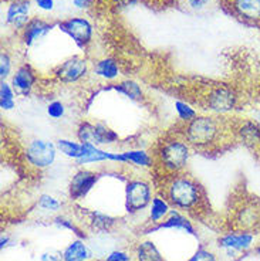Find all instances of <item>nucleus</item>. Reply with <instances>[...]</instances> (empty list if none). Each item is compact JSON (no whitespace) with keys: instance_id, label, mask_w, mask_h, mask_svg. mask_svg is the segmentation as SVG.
<instances>
[{"instance_id":"obj_33","label":"nucleus","mask_w":260,"mask_h":261,"mask_svg":"<svg viewBox=\"0 0 260 261\" xmlns=\"http://www.w3.org/2000/svg\"><path fill=\"white\" fill-rule=\"evenodd\" d=\"M131 257L125 251H121V250H114L111 251L107 255L105 261H130Z\"/></svg>"},{"instance_id":"obj_17","label":"nucleus","mask_w":260,"mask_h":261,"mask_svg":"<svg viewBox=\"0 0 260 261\" xmlns=\"http://www.w3.org/2000/svg\"><path fill=\"white\" fill-rule=\"evenodd\" d=\"M63 255L64 261H87L91 257V251L84 242L74 240L65 247Z\"/></svg>"},{"instance_id":"obj_29","label":"nucleus","mask_w":260,"mask_h":261,"mask_svg":"<svg viewBox=\"0 0 260 261\" xmlns=\"http://www.w3.org/2000/svg\"><path fill=\"white\" fill-rule=\"evenodd\" d=\"M47 115L53 119H60L65 115V105L61 101H52L47 105Z\"/></svg>"},{"instance_id":"obj_3","label":"nucleus","mask_w":260,"mask_h":261,"mask_svg":"<svg viewBox=\"0 0 260 261\" xmlns=\"http://www.w3.org/2000/svg\"><path fill=\"white\" fill-rule=\"evenodd\" d=\"M156 156L162 169L171 175H178L188 163L191 156V145L186 142V139H168L162 142Z\"/></svg>"},{"instance_id":"obj_21","label":"nucleus","mask_w":260,"mask_h":261,"mask_svg":"<svg viewBox=\"0 0 260 261\" xmlns=\"http://www.w3.org/2000/svg\"><path fill=\"white\" fill-rule=\"evenodd\" d=\"M169 212V202L167 199H163L161 196H155L152 199V204H151L150 219L152 223H159L165 216L168 215Z\"/></svg>"},{"instance_id":"obj_31","label":"nucleus","mask_w":260,"mask_h":261,"mask_svg":"<svg viewBox=\"0 0 260 261\" xmlns=\"http://www.w3.org/2000/svg\"><path fill=\"white\" fill-rule=\"evenodd\" d=\"M40 261H64V255L59 250L52 248V250H47V251H44L41 254Z\"/></svg>"},{"instance_id":"obj_23","label":"nucleus","mask_w":260,"mask_h":261,"mask_svg":"<svg viewBox=\"0 0 260 261\" xmlns=\"http://www.w3.org/2000/svg\"><path fill=\"white\" fill-rule=\"evenodd\" d=\"M115 91L121 92L125 97H128L130 99H141L144 95L143 88L132 80H125V81H121L120 84L114 85L112 87Z\"/></svg>"},{"instance_id":"obj_11","label":"nucleus","mask_w":260,"mask_h":261,"mask_svg":"<svg viewBox=\"0 0 260 261\" xmlns=\"http://www.w3.org/2000/svg\"><path fill=\"white\" fill-rule=\"evenodd\" d=\"M37 81V77L33 71V68L29 64L20 65L16 70V72L12 77V87H13L14 92L21 97H27L32 90L34 88V84Z\"/></svg>"},{"instance_id":"obj_1","label":"nucleus","mask_w":260,"mask_h":261,"mask_svg":"<svg viewBox=\"0 0 260 261\" xmlns=\"http://www.w3.org/2000/svg\"><path fill=\"white\" fill-rule=\"evenodd\" d=\"M222 134L221 121L209 115H196L185 124L183 137L192 148L208 149L219 142Z\"/></svg>"},{"instance_id":"obj_16","label":"nucleus","mask_w":260,"mask_h":261,"mask_svg":"<svg viewBox=\"0 0 260 261\" xmlns=\"http://www.w3.org/2000/svg\"><path fill=\"white\" fill-rule=\"evenodd\" d=\"M158 228H178V230H185L189 234L196 236L195 228L192 226V223L189 222L186 217H183L179 212H176V210H171L168 219L163 223H159L156 227L151 228V231H155Z\"/></svg>"},{"instance_id":"obj_38","label":"nucleus","mask_w":260,"mask_h":261,"mask_svg":"<svg viewBox=\"0 0 260 261\" xmlns=\"http://www.w3.org/2000/svg\"><path fill=\"white\" fill-rule=\"evenodd\" d=\"M254 251H256V254L260 257V246H259V247H256V250H254Z\"/></svg>"},{"instance_id":"obj_4","label":"nucleus","mask_w":260,"mask_h":261,"mask_svg":"<svg viewBox=\"0 0 260 261\" xmlns=\"http://www.w3.org/2000/svg\"><path fill=\"white\" fill-rule=\"evenodd\" d=\"M27 162L37 169H46L52 166L57 155V145L46 139H33L26 148Z\"/></svg>"},{"instance_id":"obj_24","label":"nucleus","mask_w":260,"mask_h":261,"mask_svg":"<svg viewBox=\"0 0 260 261\" xmlns=\"http://www.w3.org/2000/svg\"><path fill=\"white\" fill-rule=\"evenodd\" d=\"M16 92H14L12 84H7L6 81H2L0 83V107L3 111H10L13 110L16 101Z\"/></svg>"},{"instance_id":"obj_10","label":"nucleus","mask_w":260,"mask_h":261,"mask_svg":"<svg viewBox=\"0 0 260 261\" xmlns=\"http://www.w3.org/2000/svg\"><path fill=\"white\" fill-rule=\"evenodd\" d=\"M97 179L98 175L96 172L87 169L78 170L70 182V188H68L70 197L73 200L84 199L85 196L88 195V192L94 188V185L97 183Z\"/></svg>"},{"instance_id":"obj_7","label":"nucleus","mask_w":260,"mask_h":261,"mask_svg":"<svg viewBox=\"0 0 260 261\" xmlns=\"http://www.w3.org/2000/svg\"><path fill=\"white\" fill-rule=\"evenodd\" d=\"M151 188L148 183L141 179H134L127 183L125 188V206L131 213H137L139 210L145 209L150 203Z\"/></svg>"},{"instance_id":"obj_25","label":"nucleus","mask_w":260,"mask_h":261,"mask_svg":"<svg viewBox=\"0 0 260 261\" xmlns=\"http://www.w3.org/2000/svg\"><path fill=\"white\" fill-rule=\"evenodd\" d=\"M127 163H132L135 166H143V168H148L152 165V159L145 152V150H128V152H123Z\"/></svg>"},{"instance_id":"obj_18","label":"nucleus","mask_w":260,"mask_h":261,"mask_svg":"<svg viewBox=\"0 0 260 261\" xmlns=\"http://www.w3.org/2000/svg\"><path fill=\"white\" fill-rule=\"evenodd\" d=\"M94 72L101 79L114 80L118 77L120 68L114 59H103L94 64Z\"/></svg>"},{"instance_id":"obj_13","label":"nucleus","mask_w":260,"mask_h":261,"mask_svg":"<svg viewBox=\"0 0 260 261\" xmlns=\"http://www.w3.org/2000/svg\"><path fill=\"white\" fill-rule=\"evenodd\" d=\"M254 236L247 231H242V233H229V234L222 236L218 240L219 247L230 251H246L253 246Z\"/></svg>"},{"instance_id":"obj_20","label":"nucleus","mask_w":260,"mask_h":261,"mask_svg":"<svg viewBox=\"0 0 260 261\" xmlns=\"http://www.w3.org/2000/svg\"><path fill=\"white\" fill-rule=\"evenodd\" d=\"M56 145H57V149L63 155H65L67 158H72L74 161H77L84 155V144L73 142L70 139H59Z\"/></svg>"},{"instance_id":"obj_14","label":"nucleus","mask_w":260,"mask_h":261,"mask_svg":"<svg viewBox=\"0 0 260 261\" xmlns=\"http://www.w3.org/2000/svg\"><path fill=\"white\" fill-rule=\"evenodd\" d=\"M29 12H30V0H14L9 6L6 13L7 24L13 26L14 29H25L29 20Z\"/></svg>"},{"instance_id":"obj_22","label":"nucleus","mask_w":260,"mask_h":261,"mask_svg":"<svg viewBox=\"0 0 260 261\" xmlns=\"http://www.w3.org/2000/svg\"><path fill=\"white\" fill-rule=\"evenodd\" d=\"M90 226L97 231H110L112 226L115 224V219H112L110 216L100 213V212H91L90 213Z\"/></svg>"},{"instance_id":"obj_8","label":"nucleus","mask_w":260,"mask_h":261,"mask_svg":"<svg viewBox=\"0 0 260 261\" xmlns=\"http://www.w3.org/2000/svg\"><path fill=\"white\" fill-rule=\"evenodd\" d=\"M59 27L61 32L70 36L80 47L87 46L92 37V26L84 17H72L60 21Z\"/></svg>"},{"instance_id":"obj_19","label":"nucleus","mask_w":260,"mask_h":261,"mask_svg":"<svg viewBox=\"0 0 260 261\" xmlns=\"http://www.w3.org/2000/svg\"><path fill=\"white\" fill-rule=\"evenodd\" d=\"M138 261H165L163 255L152 242H143L137 247Z\"/></svg>"},{"instance_id":"obj_27","label":"nucleus","mask_w":260,"mask_h":261,"mask_svg":"<svg viewBox=\"0 0 260 261\" xmlns=\"http://www.w3.org/2000/svg\"><path fill=\"white\" fill-rule=\"evenodd\" d=\"M39 207L47 212H57L61 207V203L50 195H41L39 197Z\"/></svg>"},{"instance_id":"obj_36","label":"nucleus","mask_w":260,"mask_h":261,"mask_svg":"<svg viewBox=\"0 0 260 261\" xmlns=\"http://www.w3.org/2000/svg\"><path fill=\"white\" fill-rule=\"evenodd\" d=\"M91 2L92 0H73V5H74L76 9L84 10V9H88V7L91 6Z\"/></svg>"},{"instance_id":"obj_2","label":"nucleus","mask_w":260,"mask_h":261,"mask_svg":"<svg viewBox=\"0 0 260 261\" xmlns=\"http://www.w3.org/2000/svg\"><path fill=\"white\" fill-rule=\"evenodd\" d=\"M165 195L169 204L182 210L196 209L202 200L198 183L183 175H172L165 186Z\"/></svg>"},{"instance_id":"obj_5","label":"nucleus","mask_w":260,"mask_h":261,"mask_svg":"<svg viewBox=\"0 0 260 261\" xmlns=\"http://www.w3.org/2000/svg\"><path fill=\"white\" fill-rule=\"evenodd\" d=\"M77 138L80 144L88 145H105L112 144L118 139V134L110 129L104 124H91V122H81L77 128Z\"/></svg>"},{"instance_id":"obj_26","label":"nucleus","mask_w":260,"mask_h":261,"mask_svg":"<svg viewBox=\"0 0 260 261\" xmlns=\"http://www.w3.org/2000/svg\"><path fill=\"white\" fill-rule=\"evenodd\" d=\"M175 110L176 114H178V117L179 119L182 121V122H189V121H192L194 118L196 117V111L194 108H191L186 102H183V101H176L175 102Z\"/></svg>"},{"instance_id":"obj_28","label":"nucleus","mask_w":260,"mask_h":261,"mask_svg":"<svg viewBox=\"0 0 260 261\" xmlns=\"http://www.w3.org/2000/svg\"><path fill=\"white\" fill-rule=\"evenodd\" d=\"M12 71V59L5 50L0 54V79L2 81H6Z\"/></svg>"},{"instance_id":"obj_9","label":"nucleus","mask_w":260,"mask_h":261,"mask_svg":"<svg viewBox=\"0 0 260 261\" xmlns=\"http://www.w3.org/2000/svg\"><path fill=\"white\" fill-rule=\"evenodd\" d=\"M87 71H88L87 60L76 56V57H72L64 61L63 64H60L54 74L61 83L73 84V83H77L81 79H84Z\"/></svg>"},{"instance_id":"obj_32","label":"nucleus","mask_w":260,"mask_h":261,"mask_svg":"<svg viewBox=\"0 0 260 261\" xmlns=\"http://www.w3.org/2000/svg\"><path fill=\"white\" fill-rule=\"evenodd\" d=\"M54 223H56L57 226H60V227L70 228V230H73L78 237H83V236H84L83 233H81V230H80V228L76 227V224H74L72 220H67V219H64V217H56V219H54Z\"/></svg>"},{"instance_id":"obj_30","label":"nucleus","mask_w":260,"mask_h":261,"mask_svg":"<svg viewBox=\"0 0 260 261\" xmlns=\"http://www.w3.org/2000/svg\"><path fill=\"white\" fill-rule=\"evenodd\" d=\"M189 261H218V260H216V255H215L212 251H209V250H206V248H199L195 254L189 258Z\"/></svg>"},{"instance_id":"obj_6","label":"nucleus","mask_w":260,"mask_h":261,"mask_svg":"<svg viewBox=\"0 0 260 261\" xmlns=\"http://www.w3.org/2000/svg\"><path fill=\"white\" fill-rule=\"evenodd\" d=\"M239 97L232 87L229 85H218L209 91L206 97L208 110L216 114H228L236 108Z\"/></svg>"},{"instance_id":"obj_35","label":"nucleus","mask_w":260,"mask_h":261,"mask_svg":"<svg viewBox=\"0 0 260 261\" xmlns=\"http://www.w3.org/2000/svg\"><path fill=\"white\" fill-rule=\"evenodd\" d=\"M208 2L209 0H188V5L194 10H202L203 7L208 5Z\"/></svg>"},{"instance_id":"obj_34","label":"nucleus","mask_w":260,"mask_h":261,"mask_svg":"<svg viewBox=\"0 0 260 261\" xmlns=\"http://www.w3.org/2000/svg\"><path fill=\"white\" fill-rule=\"evenodd\" d=\"M39 9L43 12H52L54 10V0H34Z\"/></svg>"},{"instance_id":"obj_37","label":"nucleus","mask_w":260,"mask_h":261,"mask_svg":"<svg viewBox=\"0 0 260 261\" xmlns=\"http://www.w3.org/2000/svg\"><path fill=\"white\" fill-rule=\"evenodd\" d=\"M7 243H9V237H2V246L0 247L5 248L7 246Z\"/></svg>"},{"instance_id":"obj_12","label":"nucleus","mask_w":260,"mask_h":261,"mask_svg":"<svg viewBox=\"0 0 260 261\" xmlns=\"http://www.w3.org/2000/svg\"><path fill=\"white\" fill-rule=\"evenodd\" d=\"M230 12L246 20V21H260V0H228Z\"/></svg>"},{"instance_id":"obj_15","label":"nucleus","mask_w":260,"mask_h":261,"mask_svg":"<svg viewBox=\"0 0 260 261\" xmlns=\"http://www.w3.org/2000/svg\"><path fill=\"white\" fill-rule=\"evenodd\" d=\"M52 30V24L47 23L46 20L34 17L26 24V27L21 32V40L26 46H33L36 41L43 39L47 33Z\"/></svg>"}]
</instances>
